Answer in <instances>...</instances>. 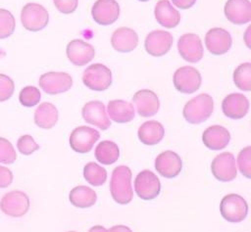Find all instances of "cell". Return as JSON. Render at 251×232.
Here are the masks:
<instances>
[{"instance_id":"obj_1","label":"cell","mask_w":251,"mask_h":232,"mask_svg":"<svg viewBox=\"0 0 251 232\" xmlns=\"http://www.w3.org/2000/svg\"><path fill=\"white\" fill-rule=\"evenodd\" d=\"M111 195L121 205L128 204L133 197L131 188V170L128 166L119 165L114 168L110 182Z\"/></svg>"},{"instance_id":"obj_2","label":"cell","mask_w":251,"mask_h":232,"mask_svg":"<svg viewBox=\"0 0 251 232\" xmlns=\"http://www.w3.org/2000/svg\"><path fill=\"white\" fill-rule=\"evenodd\" d=\"M214 111V100L206 93L199 94L190 99L183 107L182 115L191 124H198L207 120Z\"/></svg>"},{"instance_id":"obj_3","label":"cell","mask_w":251,"mask_h":232,"mask_svg":"<svg viewBox=\"0 0 251 232\" xmlns=\"http://www.w3.org/2000/svg\"><path fill=\"white\" fill-rule=\"evenodd\" d=\"M21 22L26 30L36 32L48 24L49 14L42 5L33 2L27 3L22 9Z\"/></svg>"},{"instance_id":"obj_4","label":"cell","mask_w":251,"mask_h":232,"mask_svg":"<svg viewBox=\"0 0 251 232\" xmlns=\"http://www.w3.org/2000/svg\"><path fill=\"white\" fill-rule=\"evenodd\" d=\"M82 82L91 90L104 91L112 84V71L103 64H92L83 71Z\"/></svg>"},{"instance_id":"obj_5","label":"cell","mask_w":251,"mask_h":232,"mask_svg":"<svg viewBox=\"0 0 251 232\" xmlns=\"http://www.w3.org/2000/svg\"><path fill=\"white\" fill-rule=\"evenodd\" d=\"M174 86L183 94H192L196 92L202 82V76L199 70L191 66L178 68L174 73Z\"/></svg>"},{"instance_id":"obj_6","label":"cell","mask_w":251,"mask_h":232,"mask_svg":"<svg viewBox=\"0 0 251 232\" xmlns=\"http://www.w3.org/2000/svg\"><path fill=\"white\" fill-rule=\"evenodd\" d=\"M29 209L28 196L20 190H12L6 193L0 201V209L8 216L21 217Z\"/></svg>"},{"instance_id":"obj_7","label":"cell","mask_w":251,"mask_h":232,"mask_svg":"<svg viewBox=\"0 0 251 232\" xmlns=\"http://www.w3.org/2000/svg\"><path fill=\"white\" fill-rule=\"evenodd\" d=\"M222 216L229 222L242 221L248 212L246 201L237 194H228L225 196L220 205Z\"/></svg>"},{"instance_id":"obj_8","label":"cell","mask_w":251,"mask_h":232,"mask_svg":"<svg viewBox=\"0 0 251 232\" xmlns=\"http://www.w3.org/2000/svg\"><path fill=\"white\" fill-rule=\"evenodd\" d=\"M38 84L46 94L57 95L71 89L73 78L67 72L48 71L40 75Z\"/></svg>"},{"instance_id":"obj_9","label":"cell","mask_w":251,"mask_h":232,"mask_svg":"<svg viewBox=\"0 0 251 232\" xmlns=\"http://www.w3.org/2000/svg\"><path fill=\"white\" fill-rule=\"evenodd\" d=\"M99 138L100 133L96 129L81 125L72 131L70 135V146L76 153H88Z\"/></svg>"},{"instance_id":"obj_10","label":"cell","mask_w":251,"mask_h":232,"mask_svg":"<svg viewBox=\"0 0 251 232\" xmlns=\"http://www.w3.org/2000/svg\"><path fill=\"white\" fill-rule=\"evenodd\" d=\"M173 42L174 37L169 31L156 29L147 34L144 41V48L150 56L162 57L170 51Z\"/></svg>"},{"instance_id":"obj_11","label":"cell","mask_w":251,"mask_h":232,"mask_svg":"<svg viewBox=\"0 0 251 232\" xmlns=\"http://www.w3.org/2000/svg\"><path fill=\"white\" fill-rule=\"evenodd\" d=\"M177 50L183 60L197 63L203 58V44L196 33H184L177 41Z\"/></svg>"},{"instance_id":"obj_12","label":"cell","mask_w":251,"mask_h":232,"mask_svg":"<svg viewBox=\"0 0 251 232\" xmlns=\"http://www.w3.org/2000/svg\"><path fill=\"white\" fill-rule=\"evenodd\" d=\"M211 170L215 178L220 181L228 182L233 180L237 175L233 155L229 152L217 155L211 163Z\"/></svg>"},{"instance_id":"obj_13","label":"cell","mask_w":251,"mask_h":232,"mask_svg":"<svg viewBox=\"0 0 251 232\" xmlns=\"http://www.w3.org/2000/svg\"><path fill=\"white\" fill-rule=\"evenodd\" d=\"M134 189L139 198L143 200H152L159 195L161 183L154 172L150 170H142L135 177Z\"/></svg>"},{"instance_id":"obj_14","label":"cell","mask_w":251,"mask_h":232,"mask_svg":"<svg viewBox=\"0 0 251 232\" xmlns=\"http://www.w3.org/2000/svg\"><path fill=\"white\" fill-rule=\"evenodd\" d=\"M232 39L230 33L222 27H213L205 35L207 50L215 56L226 54L231 47Z\"/></svg>"},{"instance_id":"obj_15","label":"cell","mask_w":251,"mask_h":232,"mask_svg":"<svg viewBox=\"0 0 251 232\" xmlns=\"http://www.w3.org/2000/svg\"><path fill=\"white\" fill-rule=\"evenodd\" d=\"M66 54L73 65L82 67L93 60L95 48L81 39H74L68 43Z\"/></svg>"},{"instance_id":"obj_16","label":"cell","mask_w":251,"mask_h":232,"mask_svg":"<svg viewBox=\"0 0 251 232\" xmlns=\"http://www.w3.org/2000/svg\"><path fill=\"white\" fill-rule=\"evenodd\" d=\"M91 15L98 24L110 25L120 16V6L116 0H97L92 6Z\"/></svg>"},{"instance_id":"obj_17","label":"cell","mask_w":251,"mask_h":232,"mask_svg":"<svg viewBox=\"0 0 251 232\" xmlns=\"http://www.w3.org/2000/svg\"><path fill=\"white\" fill-rule=\"evenodd\" d=\"M82 118L89 124L106 130L111 126V120L107 116L105 105L98 100L87 102L81 110Z\"/></svg>"},{"instance_id":"obj_18","label":"cell","mask_w":251,"mask_h":232,"mask_svg":"<svg viewBox=\"0 0 251 232\" xmlns=\"http://www.w3.org/2000/svg\"><path fill=\"white\" fill-rule=\"evenodd\" d=\"M132 102L136 106L137 113L142 117H150L160 109V100L155 92L149 89H141L134 93Z\"/></svg>"},{"instance_id":"obj_19","label":"cell","mask_w":251,"mask_h":232,"mask_svg":"<svg viewBox=\"0 0 251 232\" xmlns=\"http://www.w3.org/2000/svg\"><path fill=\"white\" fill-rule=\"evenodd\" d=\"M222 110L228 118H243L249 111V100L241 93L228 94L222 102Z\"/></svg>"},{"instance_id":"obj_20","label":"cell","mask_w":251,"mask_h":232,"mask_svg":"<svg viewBox=\"0 0 251 232\" xmlns=\"http://www.w3.org/2000/svg\"><path fill=\"white\" fill-rule=\"evenodd\" d=\"M224 13L231 23L245 24L251 21V2L249 0H227Z\"/></svg>"},{"instance_id":"obj_21","label":"cell","mask_w":251,"mask_h":232,"mask_svg":"<svg viewBox=\"0 0 251 232\" xmlns=\"http://www.w3.org/2000/svg\"><path fill=\"white\" fill-rule=\"evenodd\" d=\"M156 170L166 178L176 177L182 168L180 157L173 151H165L159 154L155 160Z\"/></svg>"},{"instance_id":"obj_22","label":"cell","mask_w":251,"mask_h":232,"mask_svg":"<svg viewBox=\"0 0 251 232\" xmlns=\"http://www.w3.org/2000/svg\"><path fill=\"white\" fill-rule=\"evenodd\" d=\"M112 47L121 53L133 51L138 45V35L130 27L122 26L117 28L111 37Z\"/></svg>"},{"instance_id":"obj_23","label":"cell","mask_w":251,"mask_h":232,"mask_svg":"<svg viewBox=\"0 0 251 232\" xmlns=\"http://www.w3.org/2000/svg\"><path fill=\"white\" fill-rule=\"evenodd\" d=\"M230 140L229 131L222 125H212L207 127L202 134L204 145L214 151L226 148Z\"/></svg>"},{"instance_id":"obj_24","label":"cell","mask_w":251,"mask_h":232,"mask_svg":"<svg viewBox=\"0 0 251 232\" xmlns=\"http://www.w3.org/2000/svg\"><path fill=\"white\" fill-rule=\"evenodd\" d=\"M154 16L157 23L166 27H176L180 22L179 12L173 7L169 0H159L154 9Z\"/></svg>"},{"instance_id":"obj_25","label":"cell","mask_w":251,"mask_h":232,"mask_svg":"<svg viewBox=\"0 0 251 232\" xmlns=\"http://www.w3.org/2000/svg\"><path fill=\"white\" fill-rule=\"evenodd\" d=\"M108 117L118 123H126L134 118V108L132 103L116 99L108 103Z\"/></svg>"},{"instance_id":"obj_26","label":"cell","mask_w":251,"mask_h":232,"mask_svg":"<svg viewBox=\"0 0 251 232\" xmlns=\"http://www.w3.org/2000/svg\"><path fill=\"white\" fill-rule=\"evenodd\" d=\"M137 135L143 144L152 146L158 144L164 138L165 129L159 121L148 120L139 126Z\"/></svg>"},{"instance_id":"obj_27","label":"cell","mask_w":251,"mask_h":232,"mask_svg":"<svg viewBox=\"0 0 251 232\" xmlns=\"http://www.w3.org/2000/svg\"><path fill=\"white\" fill-rule=\"evenodd\" d=\"M59 113L57 108L49 102L41 103L34 112L35 124L43 129H50L58 121Z\"/></svg>"},{"instance_id":"obj_28","label":"cell","mask_w":251,"mask_h":232,"mask_svg":"<svg viewBox=\"0 0 251 232\" xmlns=\"http://www.w3.org/2000/svg\"><path fill=\"white\" fill-rule=\"evenodd\" d=\"M69 199L75 207L85 209L95 204L97 196L95 191L89 187L76 186L70 192Z\"/></svg>"},{"instance_id":"obj_29","label":"cell","mask_w":251,"mask_h":232,"mask_svg":"<svg viewBox=\"0 0 251 232\" xmlns=\"http://www.w3.org/2000/svg\"><path fill=\"white\" fill-rule=\"evenodd\" d=\"M120 156V150L118 145L110 140H104L100 142L95 149L96 160L106 165L116 162Z\"/></svg>"},{"instance_id":"obj_30","label":"cell","mask_w":251,"mask_h":232,"mask_svg":"<svg viewBox=\"0 0 251 232\" xmlns=\"http://www.w3.org/2000/svg\"><path fill=\"white\" fill-rule=\"evenodd\" d=\"M84 179L93 186H101L107 179V171L95 162H88L83 167Z\"/></svg>"},{"instance_id":"obj_31","label":"cell","mask_w":251,"mask_h":232,"mask_svg":"<svg viewBox=\"0 0 251 232\" xmlns=\"http://www.w3.org/2000/svg\"><path fill=\"white\" fill-rule=\"evenodd\" d=\"M233 82L242 91H251V64H240L233 71Z\"/></svg>"},{"instance_id":"obj_32","label":"cell","mask_w":251,"mask_h":232,"mask_svg":"<svg viewBox=\"0 0 251 232\" xmlns=\"http://www.w3.org/2000/svg\"><path fill=\"white\" fill-rule=\"evenodd\" d=\"M15 27L16 21L13 14L6 9H0V39L11 36Z\"/></svg>"},{"instance_id":"obj_33","label":"cell","mask_w":251,"mask_h":232,"mask_svg":"<svg viewBox=\"0 0 251 232\" xmlns=\"http://www.w3.org/2000/svg\"><path fill=\"white\" fill-rule=\"evenodd\" d=\"M41 94L37 87L34 86H25L24 87L19 94V101L25 107H33L37 105L40 101Z\"/></svg>"},{"instance_id":"obj_34","label":"cell","mask_w":251,"mask_h":232,"mask_svg":"<svg viewBox=\"0 0 251 232\" xmlns=\"http://www.w3.org/2000/svg\"><path fill=\"white\" fill-rule=\"evenodd\" d=\"M17 159V153L12 143L4 138L0 137V162L5 164L13 163Z\"/></svg>"},{"instance_id":"obj_35","label":"cell","mask_w":251,"mask_h":232,"mask_svg":"<svg viewBox=\"0 0 251 232\" xmlns=\"http://www.w3.org/2000/svg\"><path fill=\"white\" fill-rule=\"evenodd\" d=\"M239 171L247 178H251V147L243 148L237 156Z\"/></svg>"},{"instance_id":"obj_36","label":"cell","mask_w":251,"mask_h":232,"mask_svg":"<svg viewBox=\"0 0 251 232\" xmlns=\"http://www.w3.org/2000/svg\"><path fill=\"white\" fill-rule=\"evenodd\" d=\"M17 148L19 152L25 156L31 155L39 149V145L34 141L30 135H22L17 141Z\"/></svg>"},{"instance_id":"obj_37","label":"cell","mask_w":251,"mask_h":232,"mask_svg":"<svg viewBox=\"0 0 251 232\" xmlns=\"http://www.w3.org/2000/svg\"><path fill=\"white\" fill-rule=\"evenodd\" d=\"M15 90L14 81L4 73H0V102L9 100Z\"/></svg>"},{"instance_id":"obj_38","label":"cell","mask_w":251,"mask_h":232,"mask_svg":"<svg viewBox=\"0 0 251 232\" xmlns=\"http://www.w3.org/2000/svg\"><path fill=\"white\" fill-rule=\"evenodd\" d=\"M56 9L66 15L74 13L78 5V0H53Z\"/></svg>"},{"instance_id":"obj_39","label":"cell","mask_w":251,"mask_h":232,"mask_svg":"<svg viewBox=\"0 0 251 232\" xmlns=\"http://www.w3.org/2000/svg\"><path fill=\"white\" fill-rule=\"evenodd\" d=\"M13 182L12 171L5 166L0 165V188H7Z\"/></svg>"},{"instance_id":"obj_40","label":"cell","mask_w":251,"mask_h":232,"mask_svg":"<svg viewBox=\"0 0 251 232\" xmlns=\"http://www.w3.org/2000/svg\"><path fill=\"white\" fill-rule=\"evenodd\" d=\"M172 2L176 8L186 10L190 9L196 3V0H172Z\"/></svg>"},{"instance_id":"obj_41","label":"cell","mask_w":251,"mask_h":232,"mask_svg":"<svg viewBox=\"0 0 251 232\" xmlns=\"http://www.w3.org/2000/svg\"><path fill=\"white\" fill-rule=\"evenodd\" d=\"M107 232H132L127 226L125 225H115L111 227Z\"/></svg>"},{"instance_id":"obj_42","label":"cell","mask_w":251,"mask_h":232,"mask_svg":"<svg viewBox=\"0 0 251 232\" xmlns=\"http://www.w3.org/2000/svg\"><path fill=\"white\" fill-rule=\"evenodd\" d=\"M88 232H107V229L101 225H95L91 227Z\"/></svg>"},{"instance_id":"obj_43","label":"cell","mask_w":251,"mask_h":232,"mask_svg":"<svg viewBox=\"0 0 251 232\" xmlns=\"http://www.w3.org/2000/svg\"><path fill=\"white\" fill-rule=\"evenodd\" d=\"M250 29H251V27L249 26L248 28H247V30H246V32H245V35H244V40H245V43H246V45H247V47L249 48V49H251V45H250Z\"/></svg>"},{"instance_id":"obj_44","label":"cell","mask_w":251,"mask_h":232,"mask_svg":"<svg viewBox=\"0 0 251 232\" xmlns=\"http://www.w3.org/2000/svg\"><path fill=\"white\" fill-rule=\"evenodd\" d=\"M138 1H140V2H146V1H149V0H138Z\"/></svg>"},{"instance_id":"obj_45","label":"cell","mask_w":251,"mask_h":232,"mask_svg":"<svg viewBox=\"0 0 251 232\" xmlns=\"http://www.w3.org/2000/svg\"><path fill=\"white\" fill-rule=\"evenodd\" d=\"M69 232H75V231H69Z\"/></svg>"}]
</instances>
